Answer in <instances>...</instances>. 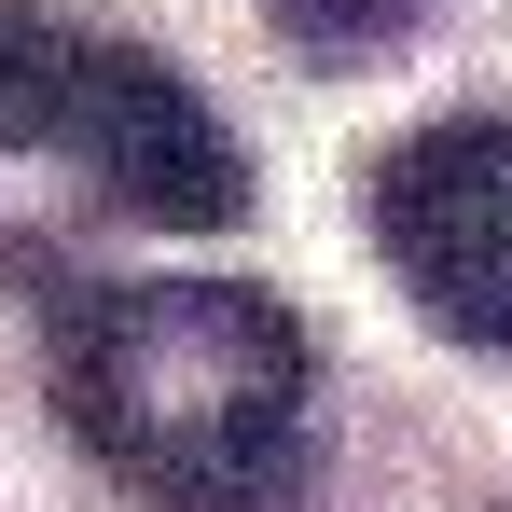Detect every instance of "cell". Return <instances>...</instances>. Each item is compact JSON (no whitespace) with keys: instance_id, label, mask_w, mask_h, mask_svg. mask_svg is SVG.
I'll use <instances>...</instances> for the list:
<instances>
[{"instance_id":"1","label":"cell","mask_w":512,"mask_h":512,"mask_svg":"<svg viewBox=\"0 0 512 512\" xmlns=\"http://www.w3.org/2000/svg\"><path fill=\"white\" fill-rule=\"evenodd\" d=\"M319 346L250 277H125L56 319V416L139 512H263L305 457Z\"/></svg>"},{"instance_id":"4","label":"cell","mask_w":512,"mask_h":512,"mask_svg":"<svg viewBox=\"0 0 512 512\" xmlns=\"http://www.w3.org/2000/svg\"><path fill=\"white\" fill-rule=\"evenodd\" d=\"M70 56H84L70 14L0 0V153H14V139H56V111H70Z\"/></svg>"},{"instance_id":"5","label":"cell","mask_w":512,"mask_h":512,"mask_svg":"<svg viewBox=\"0 0 512 512\" xmlns=\"http://www.w3.org/2000/svg\"><path fill=\"white\" fill-rule=\"evenodd\" d=\"M263 28L291 56H319V70H360V56H388L416 28V0H263Z\"/></svg>"},{"instance_id":"3","label":"cell","mask_w":512,"mask_h":512,"mask_svg":"<svg viewBox=\"0 0 512 512\" xmlns=\"http://www.w3.org/2000/svg\"><path fill=\"white\" fill-rule=\"evenodd\" d=\"M56 153H70L125 222H167V236H222V222H250V167H236L222 111L180 84L167 56L111 42V28H84V56H70Z\"/></svg>"},{"instance_id":"6","label":"cell","mask_w":512,"mask_h":512,"mask_svg":"<svg viewBox=\"0 0 512 512\" xmlns=\"http://www.w3.org/2000/svg\"><path fill=\"white\" fill-rule=\"evenodd\" d=\"M499 512H512V499H499Z\"/></svg>"},{"instance_id":"2","label":"cell","mask_w":512,"mask_h":512,"mask_svg":"<svg viewBox=\"0 0 512 512\" xmlns=\"http://www.w3.org/2000/svg\"><path fill=\"white\" fill-rule=\"evenodd\" d=\"M374 250L416 291L429 333L512 346V125L499 111L388 139V167H374Z\"/></svg>"}]
</instances>
